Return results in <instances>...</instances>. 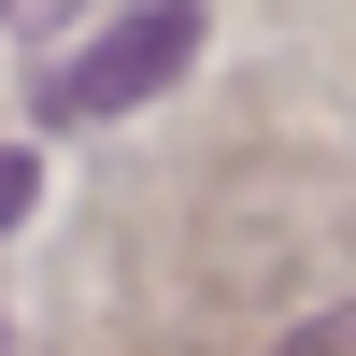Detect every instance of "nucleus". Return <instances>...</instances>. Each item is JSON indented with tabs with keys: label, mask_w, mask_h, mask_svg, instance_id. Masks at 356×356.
I'll return each instance as SVG.
<instances>
[{
	"label": "nucleus",
	"mask_w": 356,
	"mask_h": 356,
	"mask_svg": "<svg viewBox=\"0 0 356 356\" xmlns=\"http://www.w3.org/2000/svg\"><path fill=\"white\" fill-rule=\"evenodd\" d=\"M186 57H200V0H143V15H114L86 57H57V86H43V114L57 129H100V114H143L157 86H186Z\"/></svg>",
	"instance_id": "obj_1"
},
{
	"label": "nucleus",
	"mask_w": 356,
	"mask_h": 356,
	"mask_svg": "<svg viewBox=\"0 0 356 356\" xmlns=\"http://www.w3.org/2000/svg\"><path fill=\"white\" fill-rule=\"evenodd\" d=\"M271 356H356V314H314L300 342H271Z\"/></svg>",
	"instance_id": "obj_2"
}]
</instances>
